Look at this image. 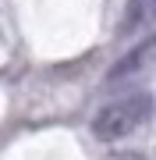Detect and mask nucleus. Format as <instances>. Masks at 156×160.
<instances>
[{
	"instance_id": "nucleus-1",
	"label": "nucleus",
	"mask_w": 156,
	"mask_h": 160,
	"mask_svg": "<svg viewBox=\"0 0 156 160\" xmlns=\"http://www.w3.org/2000/svg\"><path fill=\"white\" fill-rule=\"evenodd\" d=\"M149 92H135V96H124V100H114L106 103V107H99L92 114V135L99 142H117V139L131 135V132H139L145 121H149Z\"/></svg>"
},
{
	"instance_id": "nucleus-2",
	"label": "nucleus",
	"mask_w": 156,
	"mask_h": 160,
	"mask_svg": "<svg viewBox=\"0 0 156 160\" xmlns=\"http://www.w3.org/2000/svg\"><path fill=\"white\" fill-rule=\"evenodd\" d=\"M149 53H153V39H142L131 53H124V57L117 61L114 68H110L106 78H110V82H117V78H128V75H139V71L145 68V61H149Z\"/></svg>"
},
{
	"instance_id": "nucleus-3",
	"label": "nucleus",
	"mask_w": 156,
	"mask_h": 160,
	"mask_svg": "<svg viewBox=\"0 0 156 160\" xmlns=\"http://www.w3.org/2000/svg\"><path fill=\"white\" fill-rule=\"evenodd\" d=\"M149 4H153V0H135V4H131V11H128V18H124V25H121V32L139 29L145 18H149Z\"/></svg>"
},
{
	"instance_id": "nucleus-4",
	"label": "nucleus",
	"mask_w": 156,
	"mask_h": 160,
	"mask_svg": "<svg viewBox=\"0 0 156 160\" xmlns=\"http://www.w3.org/2000/svg\"><path fill=\"white\" fill-rule=\"evenodd\" d=\"M117 160H145L142 153H124V157H117Z\"/></svg>"
}]
</instances>
